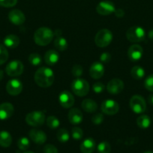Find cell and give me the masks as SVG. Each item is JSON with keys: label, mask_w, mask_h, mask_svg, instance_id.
I'll return each instance as SVG.
<instances>
[{"label": "cell", "mask_w": 153, "mask_h": 153, "mask_svg": "<svg viewBox=\"0 0 153 153\" xmlns=\"http://www.w3.org/2000/svg\"><path fill=\"white\" fill-rule=\"evenodd\" d=\"M54 73L50 68L46 67H40L36 70L34 76L35 83L40 88H49L54 82Z\"/></svg>", "instance_id": "obj_1"}, {"label": "cell", "mask_w": 153, "mask_h": 153, "mask_svg": "<svg viewBox=\"0 0 153 153\" xmlns=\"http://www.w3.org/2000/svg\"><path fill=\"white\" fill-rule=\"evenodd\" d=\"M54 37V32L48 27H40L34 34V41L38 46H46L51 43Z\"/></svg>", "instance_id": "obj_2"}, {"label": "cell", "mask_w": 153, "mask_h": 153, "mask_svg": "<svg viewBox=\"0 0 153 153\" xmlns=\"http://www.w3.org/2000/svg\"><path fill=\"white\" fill-rule=\"evenodd\" d=\"M70 87L74 94L80 97L86 96L90 90L89 84L88 83V82L80 78H76L75 80H74Z\"/></svg>", "instance_id": "obj_3"}, {"label": "cell", "mask_w": 153, "mask_h": 153, "mask_svg": "<svg viewBox=\"0 0 153 153\" xmlns=\"http://www.w3.org/2000/svg\"><path fill=\"white\" fill-rule=\"evenodd\" d=\"M112 33L109 29L103 28L96 34L94 37V43L98 47L104 48L110 45V43L112 42Z\"/></svg>", "instance_id": "obj_4"}, {"label": "cell", "mask_w": 153, "mask_h": 153, "mask_svg": "<svg viewBox=\"0 0 153 153\" xmlns=\"http://www.w3.org/2000/svg\"><path fill=\"white\" fill-rule=\"evenodd\" d=\"M46 117L44 112L34 111L27 114L26 116V122L28 126L32 127H40L44 125Z\"/></svg>", "instance_id": "obj_5"}, {"label": "cell", "mask_w": 153, "mask_h": 153, "mask_svg": "<svg viewBox=\"0 0 153 153\" xmlns=\"http://www.w3.org/2000/svg\"><path fill=\"white\" fill-rule=\"evenodd\" d=\"M126 37L131 43H139L145 40V30L140 26H132L128 29Z\"/></svg>", "instance_id": "obj_6"}, {"label": "cell", "mask_w": 153, "mask_h": 153, "mask_svg": "<svg viewBox=\"0 0 153 153\" xmlns=\"http://www.w3.org/2000/svg\"><path fill=\"white\" fill-rule=\"evenodd\" d=\"M130 108L135 114H142L146 109V103L143 97L140 95H134L130 98L129 102Z\"/></svg>", "instance_id": "obj_7"}, {"label": "cell", "mask_w": 153, "mask_h": 153, "mask_svg": "<svg viewBox=\"0 0 153 153\" xmlns=\"http://www.w3.org/2000/svg\"><path fill=\"white\" fill-rule=\"evenodd\" d=\"M23 64L21 61H17V60L10 61L5 67L6 73L11 77L20 76L23 73Z\"/></svg>", "instance_id": "obj_8"}, {"label": "cell", "mask_w": 153, "mask_h": 153, "mask_svg": "<svg viewBox=\"0 0 153 153\" xmlns=\"http://www.w3.org/2000/svg\"><path fill=\"white\" fill-rule=\"evenodd\" d=\"M101 111L106 115H115L119 110V105L113 100H106L102 102L100 106Z\"/></svg>", "instance_id": "obj_9"}, {"label": "cell", "mask_w": 153, "mask_h": 153, "mask_svg": "<svg viewBox=\"0 0 153 153\" xmlns=\"http://www.w3.org/2000/svg\"><path fill=\"white\" fill-rule=\"evenodd\" d=\"M116 7L113 2L107 1V0L99 2L96 7V10H97L98 13L102 15V16H107V15L111 14V13H114Z\"/></svg>", "instance_id": "obj_10"}, {"label": "cell", "mask_w": 153, "mask_h": 153, "mask_svg": "<svg viewBox=\"0 0 153 153\" xmlns=\"http://www.w3.org/2000/svg\"><path fill=\"white\" fill-rule=\"evenodd\" d=\"M22 84L19 79H14L8 81L6 85V91L10 96H17L22 92Z\"/></svg>", "instance_id": "obj_11"}, {"label": "cell", "mask_w": 153, "mask_h": 153, "mask_svg": "<svg viewBox=\"0 0 153 153\" xmlns=\"http://www.w3.org/2000/svg\"><path fill=\"white\" fill-rule=\"evenodd\" d=\"M124 83L119 79H112L108 82L106 90L112 95H117L124 90Z\"/></svg>", "instance_id": "obj_12"}, {"label": "cell", "mask_w": 153, "mask_h": 153, "mask_svg": "<svg viewBox=\"0 0 153 153\" xmlns=\"http://www.w3.org/2000/svg\"><path fill=\"white\" fill-rule=\"evenodd\" d=\"M60 105L64 108H70L74 104V97L69 91H62L58 96Z\"/></svg>", "instance_id": "obj_13"}, {"label": "cell", "mask_w": 153, "mask_h": 153, "mask_svg": "<svg viewBox=\"0 0 153 153\" xmlns=\"http://www.w3.org/2000/svg\"><path fill=\"white\" fill-rule=\"evenodd\" d=\"M28 136L29 138L36 144H44L46 140V134L43 131L37 128H32L30 130Z\"/></svg>", "instance_id": "obj_14"}, {"label": "cell", "mask_w": 153, "mask_h": 153, "mask_svg": "<svg viewBox=\"0 0 153 153\" xmlns=\"http://www.w3.org/2000/svg\"><path fill=\"white\" fill-rule=\"evenodd\" d=\"M8 19L11 23L16 25H20L25 22L26 16L21 10L14 9L9 12Z\"/></svg>", "instance_id": "obj_15"}, {"label": "cell", "mask_w": 153, "mask_h": 153, "mask_svg": "<svg viewBox=\"0 0 153 153\" xmlns=\"http://www.w3.org/2000/svg\"><path fill=\"white\" fill-rule=\"evenodd\" d=\"M143 55V49L140 45L134 44L128 50V56L131 61H138Z\"/></svg>", "instance_id": "obj_16"}, {"label": "cell", "mask_w": 153, "mask_h": 153, "mask_svg": "<svg viewBox=\"0 0 153 153\" xmlns=\"http://www.w3.org/2000/svg\"><path fill=\"white\" fill-rule=\"evenodd\" d=\"M104 74V67L100 62H94L89 69V75L92 79H99Z\"/></svg>", "instance_id": "obj_17"}, {"label": "cell", "mask_w": 153, "mask_h": 153, "mask_svg": "<svg viewBox=\"0 0 153 153\" xmlns=\"http://www.w3.org/2000/svg\"><path fill=\"white\" fill-rule=\"evenodd\" d=\"M69 122L72 125H79L82 123L83 120V115H82V111L80 109L74 108H71L68 112V114Z\"/></svg>", "instance_id": "obj_18"}, {"label": "cell", "mask_w": 153, "mask_h": 153, "mask_svg": "<svg viewBox=\"0 0 153 153\" xmlns=\"http://www.w3.org/2000/svg\"><path fill=\"white\" fill-rule=\"evenodd\" d=\"M14 112L13 105L9 102H4L0 105V120H5L11 117Z\"/></svg>", "instance_id": "obj_19"}, {"label": "cell", "mask_w": 153, "mask_h": 153, "mask_svg": "<svg viewBox=\"0 0 153 153\" xmlns=\"http://www.w3.org/2000/svg\"><path fill=\"white\" fill-rule=\"evenodd\" d=\"M44 61L47 65L54 66L59 61V54L53 49H50L44 55Z\"/></svg>", "instance_id": "obj_20"}, {"label": "cell", "mask_w": 153, "mask_h": 153, "mask_svg": "<svg viewBox=\"0 0 153 153\" xmlns=\"http://www.w3.org/2000/svg\"><path fill=\"white\" fill-rule=\"evenodd\" d=\"M95 149V141L92 137H88L82 142L80 150L82 153H92Z\"/></svg>", "instance_id": "obj_21"}, {"label": "cell", "mask_w": 153, "mask_h": 153, "mask_svg": "<svg viewBox=\"0 0 153 153\" xmlns=\"http://www.w3.org/2000/svg\"><path fill=\"white\" fill-rule=\"evenodd\" d=\"M81 106H82L84 111L89 114L94 113L98 109L97 103L92 99H86V100H84L81 103Z\"/></svg>", "instance_id": "obj_22"}, {"label": "cell", "mask_w": 153, "mask_h": 153, "mask_svg": "<svg viewBox=\"0 0 153 153\" xmlns=\"http://www.w3.org/2000/svg\"><path fill=\"white\" fill-rule=\"evenodd\" d=\"M20 38L15 34H8L4 39V44L6 47L10 49H15L20 44Z\"/></svg>", "instance_id": "obj_23"}, {"label": "cell", "mask_w": 153, "mask_h": 153, "mask_svg": "<svg viewBox=\"0 0 153 153\" xmlns=\"http://www.w3.org/2000/svg\"><path fill=\"white\" fill-rule=\"evenodd\" d=\"M12 143V137L9 132L6 131H0V146L7 148L10 146Z\"/></svg>", "instance_id": "obj_24"}, {"label": "cell", "mask_w": 153, "mask_h": 153, "mask_svg": "<svg viewBox=\"0 0 153 153\" xmlns=\"http://www.w3.org/2000/svg\"><path fill=\"white\" fill-rule=\"evenodd\" d=\"M54 46L57 50L63 52L68 49V43L67 40L64 37H62L61 35L57 36L56 38L54 40Z\"/></svg>", "instance_id": "obj_25"}, {"label": "cell", "mask_w": 153, "mask_h": 153, "mask_svg": "<svg viewBox=\"0 0 153 153\" xmlns=\"http://www.w3.org/2000/svg\"><path fill=\"white\" fill-rule=\"evenodd\" d=\"M150 124H151V120H150L149 117L147 115H141L136 119V125L142 129L148 128L150 126Z\"/></svg>", "instance_id": "obj_26"}, {"label": "cell", "mask_w": 153, "mask_h": 153, "mask_svg": "<svg viewBox=\"0 0 153 153\" xmlns=\"http://www.w3.org/2000/svg\"><path fill=\"white\" fill-rule=\"evenodd\" d=\"M130 76L133 79L140 80L145 76V70L140 66H134L130 70Z\"/></svg>", "instance_id": "obj_27"}, {"label": "cell", "mask_w": 153, "mask_h": 153, "mask_svg": "<svg viewBox=\"0 0 153 153\" xmlns=\"http://www.w3.org/2000/svg\"><path fill=\"white\" fill-rule=\"evenodd\" d=\"M57 139L61 143H66L70 139V134H69L68 131L64 128H61L57 131L56 134Z\"/></svg>", "instance_id": "obj_28"}, {"label": "cell", "mask_w": 153, "mask_h": 153, "mask_svg": "<svg viewBox=\"0 0 153 153\" xmlns=\"http://www.w3.org/2000/svg\"><path fill=\"white\" fill-rule=\"evenodd\" d=\"M46 125L51 129H56L60 125V121L55 116H49L46 120Z\"/></svg>", "instance_id": "obj_29"}, {"label": "cell", "mask_w": 153, "mask_h": 153, "mask_svg": "<svg viewBox=\"0 0 153 153\" xmlns=\"http://www.w3.org/2000/svg\"><path fill=\"white\" fill-rule=\"evenodd\" d=\"M28 60V62L32 66H38L42 62L41 56L38 53H36V52H33V53L30 54Z\"/></svg>", "instance_id": "obj_30"}, {"label": "cell", "mask_w": 153, "mask_h": 153, "mask_svg": "<svg viewBox=\"0 0 153 153\" xmlns=\"http://www.w3.org/2000/svg\"><path fill=\"white\" fill-rule=\"evenodd\" d=\"M98 153H110L111 146L107 141H102L98 145Z\"/></svg>", "instance_id": "obj_31"}, {"label": "cell", "mask_w": 153, "mask_h": 153, "mask_svg": "<svg viewBox=\"0 0 153 153\" xmlns=\"http://www.w3.org/2000/svg\"><path fill=\"white\" fill-rule=\"evenodd\" d=\"M17 146L20 150L26 151L30 146V142L27 137H22L18 140Z\"/></svg>", "instance_id": "obj_32"}, {"label": "cell", "mask_w": 153, "mask_h": 153, "mask_svg": "<svg viewBox=\"0 0 153 153\" xmlns=\"http://www.w3.org/2000/svg\"><path fill=\"white\" fill-rule=\"evenodd\" d=\"M8 58V52L7 49L2 45H0V65L7 61Z\"/></svg>", "instance_id": "obj_33"}, {"label": "cell", "mask_w": 153, "mask_h": 153, "mask_svg": "<svg viewBox=\"0 0 153 153\" xmlns=\"http://www.w3.org/2000/svg\"><path fill=\"white\" fill-rule=\"evenodd\" d=\"M71 135L74 140H79L82 139L83 136V131L79 127H74L71 129Z\"/></svg>", "instance_id": "obj_34"}, {"label": "cell", "mask_w": 153, "mask_h": 153, "mask_svg": "<svg viewBox=\"0 0 153 153\" xmlns=\"http://www.w3.org/2000/svg\"><path fill=\"white\" fill-rule=\"evenodd\" d=\"M71 73L74 77L80 78L83 73V68L80 64H75L71 69Z\"/></svg>", "instance_id": "obj_35"}, {"label": "cell", "mask_w": 153, "mask_h": 153, "mask_svg": "<svg viewBox=\"0 0 153 153\" xmlns=\"http://www.w3.org/2000/svg\"><path fill=\"white\" fill-rule=\"evenodd\" d=\"M144 86L147 91L153 93V74L149 75L144 82Z\"/></svg>", "instance_id": "obj_36"}, {"label": "cell", "mask_w": 153, "mask_h": 153, "mask_svg": "<svg viewBox=\"0 0 153 153\" xmlns=\"http://www.w3.org/2000/svg\"><path fill=\"white\" fill-rule=\"evenodd\" d=\"M104 121V115L100 113H96L92 117V122L94 125H100Z\"/></svg>", "instance_id": "obj_37"}, {"label": "cell", "mask_w": 153, "mask_h": 153, "mask_svg": "<svg viewBox=\"0 0 153 153\" xmlns=\"http://www.w3.org/2000/svg\"><path fill=\"white\" fill-rule=\"evenodd\" d=\"M18 0H0V6L4 7H11L16 4Z\"/></svg>", "instance_id": "obj_38"}, {"label": "cell", "mask_w": 153, "mask_h": 153, "mask_svg": "<svg viewBox=\"0 0 153 153\" xmlns=\"http://www.w3.org/2000/svg\"><path fill=\"white\" fill-rule=\"evenodd\" d=\"M105 89V85L102 82H96L92 85V91L96 94H100Z\"/></svg>", "instance_id": "obj_39"}, {"label": "cell", "mask_w": 153, "mask_h": 153, "mask_svg": "<svg viewBox=\"0 0 153 153\" xmlns=\"http://www.w3.org/2000/svg\"><path fill=\"white\" fill-rule=\"evenodd\" d=\"M43 152L44 153H58L57 148L52 144L45 145L43 149Z\"/></svg>", "instance_id": "obj_40"}, {"label": "cell", "mask_w": 153, "mask_h": 153, "mask_svg": "<svg viewBox=\"0 0 153 153\" xmlns=\"http://www.w3.org/2000/svg\"><path fill=\"white\" fill-rule=\"evenodd\" d=\"M111 60V55L109 52H104L100 55V61L102 63H108Z\"/></svg>", "instance_id": "obj_41"}, {"label": "cell", "mask_w": 153, "mask_h": 153, "mask_svg": "<svg viewBox=\"0 0 153 153\" xmlns=\"http://www.w3.org/2000/svg\"><path fill=\"white\" fill-rule=\"evenodd\" d=\"M114 13H115L116 16L118 18H122L124 16V11L121 8L116 9L115 11H114Z\"/></svg>", "instance_id": "obj_42"}, {"label": "cell", "mask_w": 153, "mask_h": 153, "mask_svg": "<svg viewBox=\"0 0 153 153\" xmlns=\"http://www.w3.org/2000/svg\"><path fill=\"white\" fill-rule=\"evenodd\" d=\"M148 102L150 105H153V94H150L148 97Z\"/></svg>", "instance_id": "obj_43"}, {"label": "cell", "mask_w": 153, "mask_h": 153, "mask_svg": "<svg viewBox=\"0 0 153 153\" xmlns=\"http://www.w3.org/2000/svg\"><path fill=\"white\" fill-rule=\"evenodd\" d=\"M148 37H149L150 40H153V28H152V29L148 31Z\"/></svg>", "instance_id": "obj_44"}, {"label": "cell", "mask_w": 153, "mask_h": 153, "mask_svg": "<svg viewBox=\"0 0 153 153\" xmlns=\"http://www.w3.org/2000/svg\"><path fill=\"white\" fill-rule=\"evenodd\" d=\"M3 76H4V73L2 70H0V81L3 79Z\"/></svg>", "instance_id": "obj_45"}, {"label": "cell", "mask_w": 153, "mask_h": 153, "mask_svg": "<svg viewBox=\"0 0 153 153\" xmlns=\"http://www.w3.org/2000/svg\"><path fill=\"white\" fill-rule=\"evenodd\" d=\"M22 153H34V152H31V151H25V152H22Z\"/></svg>", "instance_id": "obj_46"}, {"label": "cell", "mask_w": 153, "mask_h": 153, "mask_svg": "<svg viewBox=\"0 0 153 153\" xmlns=\"http://www.w3.org/2000/svg\"><path fill=\"white\" fill-rule=\"evenodd\" d=\"M143 153H153L152 152H151V151H146V152H143Z\"/></svg>", "instance_id": "obj_47"}]
</instances>
